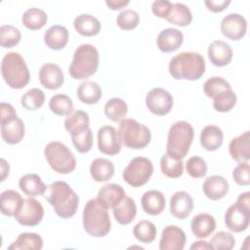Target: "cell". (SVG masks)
Returning a JSON list of instances; mask_svg holds the SVG:
<instances>
[{"instance_id": "cell-1", "label": "cell", "mask_w": 250, "mask_h": 250, "mask_svg": "<svg viewBox=\"0 0 250 250\" xmlns=\"http://www.w3.org/2000/svg\"><path fill=\"white\" fill-rule=\"evenodd\" d=\"M45 198L62 219L73 217L79 205V197L71 187L63 181H56L47 187Z\"/></svg>"}, {"instance_id": "cell-2", "label": "cell", "mask_w": 250, "mask_h": 250, "mask_svg": "<svg viewBox=\"0 0 250 250\" xmlns=\"http://www.w3.org/2000/svg\"><path fill=\"white\" fill-rule=\"evenodd\" d=\"M205 68L203 56L195 52H182L173 57L168 65L170 75L176 80H198L204 74Z\"/></svg>"}, {"instance_id": "cell-3", "label": "cell", "mask_w": 250, "mask_h": 250, "mask_svg": "<svg viewBox=\"0 0 250 250\" xmlns=\"http://www.w3.org/2000/svg\"><path fill=\"white\" fill-rule=\"evenodd\" d=\"M107 208L97 198L90 199L83 210V228L85 231L94 237H104L111 229V221Z\"/></svg>"}, {"instance_id": "cell-4", "label": "cell", "mask_w": 250, "mask_h": 250, "mask_svg": "<svg viewBox=\"0 0 250 250\" xmlns=\"http://www.w3.org/2000/svg\"><path fill=\"white\" fill-rule=\"evenodd\" d=\"M99 61V51L94 45L81 44L74 51L68 72L73 79H86L97 72Z\"/></svg>"}, {"instance_id": "cell-5", "label": "cell", "mask_w": 250, "mask_h": 250, "mask_svg": "<svg viewBox=\"0 0 250 250\" xmlns=\"http://www.w3.org/2000/svg\"><path fill=\"white\" fill-rule=\"evenodd\" d=\"M1 74L5 83L12 89L24 88L30 80L29 69L21 54L7 53L1 62Z\"/></svg>"}, {"instance_id": "cell-6", "label": "cell", "mask_w": 250, "mask_h": 250, "mask_svg": "<svg viewBox=\"0 0 250 250\" xmlns=\"http://www.w3.org/2000/svg\"><path fill=\"white\" fill-rule=\"evenodd\" d=\"M194 131L190 123L177 121L169 129L166 150L170 156L176 159H183L187 156L193 141Z\"/></svg>"}, {"instance_id": "cell-7", "label": "cell", "mask_w": 250, "mask_h": 250, "mask_svg": "<svg viewBox=\"0 0 250 250\" xmlns=\"http://www.w3.org/2000/svg\"><path fill=\"white\" fill-rule=\"evenodd\" d=\"M118 134L122 144L132 149L145 148L151 140L149 129L135 119L124 118L120 121Z\"/></svg>"}, {"instance_id": "cell-8", "label": "cell", "mask_w": 250, "mask_h": 250, "mask_svg": "<svg viewBox=\"0 0 250 250\" xmlns=\"http://www.w3.org/2000/svg\"><path fill=\"white\" fill-rule=\"evenodd\" d=\"M50 167L59 174H69L76 167V159L70 149L61 142H51L44 148Z\"/></svg>"}, {"instance_id": "cell-9", "label": "cell", "mask_w": 250, "mask_h": 250, "mask_svg": "<svg viewBox=\"0 0 250 250\" xmlns=\"http://www.w3.org/2000/svg\"><path fill=\"white\" fill-rule=\"evenodd\" d=\"M153 173V164L146 158L138 156L133 158L127 167L123 170V180L134 188L146 185Z\"/></svg>"}, {"instance_id": "cell-10", "label": "cell", "mask_w": 250, "mask_h": 250, "mask_svg": "<svg viewBox=\"0 0 250 250\" xmlns=\"http://www.w3.org/2000/svg\"><path fill=\"white\" fill-rule=\"evenodd\" d=\"M44 217L42 204L33 197L23 199L21 207L15 215L16 221L23 227H35L39 225Z\"/></svg>"}, {"instance_id": "cell-11", "label": "cell", "mask_w": 250, "mask_h": 250, "mask_svg": "<svg viewBox=\"0 0 250 250\" xmlns=\"http://www.w3.org/2000/svg\"><path fill=\"white\" fill-rule=\"evenodd\" d=\"M173 104L172 95L162 88H153L146 96V105L155 115L163 116L168 114L173 107Z\"/></svg>"}, {"instance_id": "cell-12", "label": "cell", "mask_w": 250, "mask_h": 250, "mask_svg": "<svg viewBox=\"0 0 250 250\" xmlns=\"http://www.w3.org/2000/svg\"><path fill=\"white\" fill-rule=\"evenodd\" d=\"M250 220V207L238 203L230 205L225 213V225L233 232H241L247 229Z\"/></svg>"}, {"instance_id": "cell-13", "label": "cell", "mask_w": 250, "mask_h": 250, "mask_svg": "<svg viewBox=\"0 0 250 250\" xmlns=\"http://www.w3.org/2000/svg\"><path fill=\"white\" fill-rule=\"evenodd\" d=\"M122 142L118 131L110 125L102 126L98 131V148L106 155H116L121 150Z\"/></svg>"}, {"instance_id": "cell-14", "label": "cell", "mask_w": 250, "mask_h": 250, "mask_svg": "<svg viewBox=\"0 0 250 250\" xmlns=\"http://www.w3.org/2000/svg\"><path fill=\"white\" fill-rule=\"evenodd\" d=\"M222 34L233 41L242 39L247 31V21L245 18L237 13L227 15L221 21Z\"/></svg>"}, {"instance_id": "cell-15", "label": "cell", "mask_w": 250, "mask_h": 250, "mask_svg": "<svg viewBox=\"0 0 250 250\" xmlns=\"http://www.w3.org/2000/svg\"><path fill=\"white\" fill-rule=\"evenodd\" d=\"M187 236L185 231L178 226H166L161 232L159 241L160 250H183L185 248Z\"/></svg>"}, {"instance_id": "cell-16", "label": "cell", "mask_w": 250, "mask_h": 250, "mask_svg": "<svg viewBox=\"0 0 250 250\" xmlns=\"http://www.w3.org/2000/svg\"><path fill=\"white\" fill-rule=\"evenodd\" d=\"M38 78L40 84L48 90H57L61 88L64 82L62 68L58 64L52 62H47L41 66Z\"/></svg>"}, {"instance_id": "cell-17", "label": "cell", "mask_w": 250, "mask_h": 250, "mask_svg": "<svg viewBox=\"0 0 250 250\" xmlns=\"http://www.w3.org/2000/svg\"><path fill=\"white\" fill-rule=\"evenodd\" d=\"M1 137L8 145H17L21 142L24 137V124L18 115L0 121Z\"/></svg>"}, {"instance_id": "cell-18", "label": "cell", "mask_w": 250, "mask_h": 250, "mask_svg": "<svg viewBox=\"0 0 250 250\" xmlns=\"http://www.w3.org/2000/svg\"><path fill=\"white\" fill-rule=\"evenodd\" d=\"M193 209V199L185 190L176 191L170 198V213L179 220L187 219Z\"/></svg>"}, {"instance_id": "cell-19", "label": "cell", "mask_w": 250, "mask_h": 250, "mask_svg": "<svg viewBox=\"0 0 250 250\" xmlns=\"http://www.w3.org/2000/svg\"><path fill=\"white\" fill-rule=\"evenodd\" d=\"M184 41V34L177 28H165L157 36L156 44L163 53H172L178 50Z\"/></svg>"}, {"instance_id": "cell-20", "label": "cell", "mask_w": 250, "mask_h": 250, "mask_svg": "<svg viewBox=\"0 0 250 250\" xmlns=\"http://www.w3.org/2000/svg\"><path fill=\"white\" fill-rule=\"evenodd\" d=\"M208 58L214 65L219 67L226 66L232 60V49L227 42L215 40L208 47Z\"/></svg>"}, {"instance_id": "cell-21", "label": "cell", "mask_w": 250, "mask_h": 250, "mask_svg": "<svg viewBox=\"0 0 250 250\" xmlns=\"http://www.w3.org/2000/svg\"><path fill=\"white\" fill-rule=\"evenodd\" d=\"M229 152L236 162H248L250 159V132L245 131L241 135L231 139L229 145Z\"/></svg>"}, {"instance_id": "cell-22", "label": "cell", "mask_w": 250, "mask_h": 250, "mask_svg": "<svg viewBox=\"0 0 250 250\" xmlns=\"http://www.w3.org/2000/svg\"><path fill=\"white\" fill-rule=\"evenodd\" d=\"M228 181L219 175L208 177L202 186V190L205 196L211 200H220L229 192Z\"/></svg>"}, {"instance_id": "cell-23", "label": "cell", "mask_w": 250, "mask_h": 250, "mask_svg": "<svg viewBox=\"0 0 250 250\" xmlns=\"http://www.w3.org/2000/svg\"><path fill=\"white\" fill-rule=\"evenodd\" d=\"M143 210L151 216H157L163 212L166 206L164 194L156 189L146 191L141 199Z\"/></svg>"}, {"instance_id": "cell-24", "label": "cell", "mask_w": 250, "mask_h": 250, "mask_svg": "<svg viewBox=\"0 0 250 250\" xmlns=\"http://www.w3.org/2000/svg\"><path fill=\"white\" fill-rule=\"evenodd\" d=\"M68 30L61 24L50 26L44 33V43L46 46L54 51L63 49L68 42Z\"/></svg>"}, {"instance_id": "cell-25", "label": "cell", "mask_w": 250, "mask_h": 250, "mask_svg": "<svg viewBox=\"0 0 250 250\" xmlns=\"http://www.w3.org/2000/svg\"><path fill=\"white\" fill-rule=\"evenodd\" d=\"M190 229L195 237L206 238L216 229L215 218L208 213L197 214L190 222Z\"/></svg>"}, {"instance_id": "cell-26", "label": "cell", "mask_w": 250, "mask_h": 250, "mask_svg": "<svg viewBox=\"0 0 250 250\" xmlns=\"http://www.w3.org/2000/svg\"><path fill=\"white\" fill-rule=\"evenodd\" d=\"M200 145L207 151H215L221 147L224 141V134L220 127L207 125L200 132Z\"/></svg>"}, {"instance_id": "cell-27", "label": "cell", "mask_w": 250, "mask_h": 250, "mask_svg": "<svg viewBox=\"0 0 250 250\" xmlns=\"http://www.w3.org/2000/svg\"><path fill=\"white\" fill-rule=\"evenodd\" d=\"M126 196L124 188L117 184H107L98 192L97 199L107 209L113 208Z\"/></svg>"}, {"instance_id": "cell-28", "label": "cell", "mask_w": 250, "mask_h": 250, "mask_svg": "<svg viewBox=\"0 0 250 250\" xmlns=\"http://www.w3.org/2000/svg\"><path fill=\"white\" fill-rule=\"evenodd\" d=\"M112 213L115 221L119 225H129L137 215L136 203L131 197L125 196L118 204L112 208Z\"/></svg>"}, {"instance_id": "cell-29", "label": "cell", "mask_w": 250, "mask_h": 250, "mask_svg": "<svg viewBox=\"0 0 250 250\" xmlns=\"http://www.w3.org/2000/svg\"><path fill=\"white\" fill-rule=\"evenodd\" d=\"M63 124L70 136H75L90 128V118L86 111L75 109L65 117Z\"/></svg>"}, {"instance_id": "cell-30", "label": "cell", "mask_w": 250, "mask_h": 250, "mask_svg": "<svg viewBox=\"0 0 250 250\" xmlns=\"http://www.w3.org/2000/svg\"><path fill=\"white\" fill-rule=\"evenodd\" d=\"M73 25L77 33L86 37L95 36L101 31L100 21L89 14H81L77 16L74 19Z\"/></svg>"}, {"instance_id": "cell-31", "label": "cell", "mask_w": 250, "mask_h": 250, "mask_svg": "<svg viewBox=\"0 0 250 250\" xmlns=\"http://www.w3.org/2000/svg\"><path fill=\"white\" fill-rule=\"evenodd\" d=\"M21 190L29 197H35L45 194L47 186L37 174H26L19 180Z\"/></svg>"}, {"instance_id": "cell-32", "label": "cell", "mask_w": 250, "mask_h": 250, "mask_svg": "<svg viewBox=\"0 0 250 250\" xmlns=\"http://www.w3.org/2000/svg\"><path fill=\"white\" fill-rule=\"evenodd\" d=\"M23 198L14 189H6L1 192L0 206L1 213L8 217H15L20 208L21 207Z\"/></svg>"}, {"instance_id": "cell-33", "label": "cell", "mask_w": 250, "mask_h": 250, "mask_svg": "<svg viewBox=\"0 0 250 250\" xmlns=\"http://www.w3.org/2000/svg\"><path fill=\"white\" fill-rule=\"evenodd\" d=\"M90 174L98 183L107 182L114 175V164L106 158H96L90 165Z\"/></svg>"}, {"instance_id": "cell-34", "label": "cell", "mask_w": 250, "mask_h": 250, "mask_svg": "<svg viewBox=\"0 0 250 250\" xmlns=\"http://www.w3.org/2000/svg\"><path fill=\"white\" fill-rule=\"evenodd\" d=\"M76 95L81 103L86 104H95L101 100L103 92L98 83L86 80L79 84L76 90Z\"/></svg>"}, {"instance_id": "cell-35", "label": "cell", "mask_w": 250, "mask_h": 250, "mask_svg": "<svg viewBox=\"0 0 250 250\" xmlns=\"http://www.w3.org/2000/svg\"><path fill=\"white\" fill-rule=\"evenodd\" d=\"M43 248V239L36 232H21L18 238L8 247L9 250L31 249L40 250Z\"/></svg>"}, {"instance_id": "cell-36", "label": "cell", "mask_w": 250, "mask_h": 250, "mask_svg": "<svg viewBox=\"0 0 250 250\" xmlns=\"http://www.w3.org/2000/svg\"><path fill=\"white\" fill-rule=\"evenodd\" d=\"M48 21V16L42 9L30 8L27 9L21 17L22 24L30 30L41 29Z\"/></svg>"}, {"instance_id": "cell-37", "label": "cell", "mask_w": 250, "mask_h": 250, "mask_svg": "<svg viewBox=\"0 0 250 250\" xmlns=\"http://www.w3.org/2000/svg\"><path fill=\"white\" fill-rule=\"evenodd\" d=\"M104 110L105 116L109 120L120 122L127 115L128 105L126 102L120 98H111L105 103Z\"/></svg>"}, {"instance_id": "cell-38", "label": "cell", "mask_w": 250, "mask_h": 250, "mask_svg": "<svg viewBox=\"0 0 250 250\" xmlns=\"http://www.w3.org/2000/svg\"><path fill=\"white\" fill-rule=\"evenodd\" d=\"M166 21L178 26H188L192 21L190 9L183 3H173V8Z\"/></svg>"}, {"instance_id": "cell-39", "label": "cell", "mask_w": 250, "mask_h": 250, "mask_svg": "<svg viewBox=\"0 0 250 250\" xmlns=\"http://www.w3.org/2000/svg\"><path fill=\"white\" fill-rule=\"evenodd\" d=\"M160 169L166 177L170 179H177L184 173V163L182 159H176L168 153H165L160 159Z\"/></svg>"}, {"instance_id": "cell-40", "label": "cell", "mask_w": 250, "mask_h": 250, "mask_svg": "<svg viewBox=\"0 0 250 250\" xmlns=\"http://www.w3.org/2000/svg\"><path fill=\"white\" fill-rule=\"evenodd\" d=\"M133 234L136 239L142 243H151L156 237L157 229L152 222L142 220L135 225Z\"/></svg>"}, {"instance_id": "cell-41", "label": "cell", "mask_w": 250, "mask_h": 250, "mask_svg": "<svg viewBox=\"0 0 250 250\" xmlns=\"http://www.w3.org/2000/svg\"><path fill=\"white\" fill-rule=\"evenodd\" d=\"M49 108L51 111L60 116H67L74 110L71 99L64 94H57L49 101Z\"/></svg>"}, {"instance_id": "cell-42", "label": "cell", "mask_w": 250, "mask_h": 250, "mask_svg": "<svg viewBox=\"0 0 250 250\" xmlns=\"http://www.w3.org/2000/svg\"><path fill=\"white\" fill-rule=\"evenodd\" d=\"M21 39L20 29L11 24H3L0 27V45L2 48L11 49L17 46Z\"/></svg>"}, {"instance_id": "cell-43", "label": "cell", "mask_w": 250, "mask_h": 250, "mask_svg": "<svg viewBox=\"0 0 250 250\" xmlns=\"http://www.w3.org/2000/svg\"><path fill=\"white\" fill-rule=\"evenodd\" d=\"M45 102V94L39 88H32L25 92L21 98V104L26 110H36Z\"/></svg>"}, {"instance_id": "cell-44", "label": "cell", "mask_w": 250, "mask_h": 250, "mask_svg": "<svg viewBox=\"0 0 250 250\" xmlns=\"http://www.w3.org/2000/svg\"><path fill=\"white\" fill-rule=\"evenodd\" d=\"M236 100V95L232 89H228L213 99V107L219 112H229L235 105Z\"/></svg>"}, {"instance_id": "cell-45", "label": "cell", "mask_w": 250, "mask_h": 250, "mask_svg": "<svg viewBox=\"0 0 250 250\" xmlns=\"http://www.w3.org/2000/svg\"><path fill=\"white\" fill-rule=\"evenodd\" d=\"M228 89H231L230 84L225 80L222 77L219 76H213L209 79H207L203 85V91L204 94L210 98V99H214L217 95H219L220 93H222L225 90Z\"/></svg>"}, {"instance_id": "cell-46", "label": "cell", "mask_w": 250, "mask_h": 250, "mask_svg": "<svg viewBox=\"0 0 250 250\" xmlns=\"http://www.w3.org/2000/svg\"><path fill=\"white\" fill-rule=\"evenodd\" d=\"M140 22V16L138 12L126 9L120 12L116 18L117 25L123 30H132L138 26Z\"/></svg>"}, {"instance_id": "cell-47", "label": "cell", "mask_w": 250, "mask_h": 250, "mask_svg": "<svg viewBox=\"0 0 250 250\" xmlns=\"http://www.w3.org/2000/svg\"><path fill=\"white\" fill-rule=\"evenodd\" d=\"M210 244L216 250H231L235 245V239L230 232L221 230L212 236Z\"/></svg>"}, {"instance_id": "cell-48", "label": "cell", "mask_w": 250, "mask_h": 250, "mask_svg": "<svg viewBox=\"0 0 250 250\" xmlns=\"http://www.w3.org/2000/svg\"><path fill=\"white\" fill-rule=\"evenodd\" d=\"M186 169L188 174L195 179L202 178L207 173L206 161L200 156H191L186 163Z\"/></svg>"}, {"instance_id": "cell-49", "label": "cell", "mask_w": 250, "mask_h": 250, "mask_svg": "<svg viewBox=\"0 0 250 250\" xmlns=\"http://www.w3.org/2000/svg\"><path fill=\"white\" fill-rule=\"evenodd\" d=\"M72 144L76 150L80 153H86L91 150L93 146V133L90 128L85 130L84 132L71 136Z\"/></svg>"}, {"instance_id": "cell-50", "label": "cell", "mask_w": 250, "mask_h": 250, "mask_svg": "<svg viewBox=\"0 0 250 250\" xmlns=\"http://www.w3.org/2000/svg\"><path fill=\"white\" fill-rule=\"evenodd\" d=\"M232 178L239 186L250 184V167L248 162H239L232 171Z\"/></svg>"}, {"instance_id": "cell-51", "label": "cell", "mask_w": 250, "mask_h": 250, "mask_svg": "<svg viewBox=\"0 0 250 250\" xmlns=\"http://www.w3.org/2000/svg\"><path fill=\"white\" fill-rule=\"evenodd\" d=\"M172 8H173V3L167 0H156L151 5L152 13L156 17L160 19H165V20L170 15Z\"/></svg>"}, {"instance_id": "cell-52", "label": "cell", "mask_w": 250, "mask_h": 250, "mask_svg": "<svg viewBox=\"0 0 250 250\" xmlns=\"http://www.w3.org/2000/svg\"><path fill=\"white\" fill-rule=\"evenodd\" d=\"M205 6L207 7V9L209 11H211L212 13H221L223 12L229 4L230 1H214V0H210V1H204Z\"/></svg>"}, {"instance_id": "cell-53", "label": "cell", "mask_w": 250, "mask_h": 250, "mask_svg": "<svg viewBox=\"0 0 250 250\" xmlns=\"http://www.w3.org/2000/svg\"><path fill=\"white\" fill-rule=\"evenodd\" d=\"M17 115L15 107L8 103H1L0 104V121H4Z\"/></svg>"}, {"instance_id": "cell-54", "label": "cell", "mask_w": 250, "mask_h": 250, "mask_svg": "<svg viewBox=\"0 0 250 250\" xmlns=\"http://www.w3.org/2000/svg\"><path fill=\"white\" fill-rule=\"evenodd\" d=\"M129 3H130L129 0H106L105 1L106 6L113 11L120 10V9L126 7Z\"/></svg>"}, {"instance_id": "cell-55", "label": "cell", "mask_w": 250, "mask_h": 250, "mask_svg": "<svg viewBox=\"0 0 250 250\" xmlns=\"http://www.w3.org/2000/svg\"><path fill=\"white\" fill-rule=\"evenodd\" d=\"M190 250H210L213 249L212 245L210 244V242H207L205 240H198L193 242L190 247Z\"/></svg>"}, {"instance_id": "cell-56", "label": "cell", "mask_w": 250, "mask_h": 250, "mask_svg": "<svg viewBox=\"0 0 250 250\" xmlns=\"http://www.w3.org/2000/svg\"><path fill=\"white\" fill-rule=\"evenodd\" d=\"M0 168H1V180L0 181L3 182V181H5V179L7 178V176L9 175V172H10V165L4 158H1Z\"/></svg>"}]
</instances>
